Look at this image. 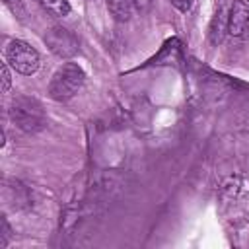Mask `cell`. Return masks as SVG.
Masks as SVG:
<instances>
[{
    "label": "cell",
    "instance_id": "9c48e42d",
    "mask_svg": "<svg viewBox=\"0 0 249 249\" xmlns=\"http://www.w3.org/2000/svg\"><path fill=\"white\" fill-rule=\"evenodd\" d=\"M171 4L179 10V12H189L193 6V0H171Z\"/></svg>",
    "mask_w": 249,
    "mask_h": 249
},
{
    "label": "cell",
    "instance_id": "3957f363",
    "mask_svg": "<svg viewBox=\"0 0 249 249\" xmlns=\"http://www.w3.org/2000/svg\"><path fill=\"white\" fill-rule=\"evenodd\" d=\"M6 62L19 74L31 76L39 68V53L25 41L14 39L6 47Z\"/></svg>",
    "mask_w": 249,
    "mask_h": 249
},
{
    "label": "cell",
    "instance_id": "30bf717a",
    "mask_svg": "<svg viewBox=\"0 0 249 249\" xmlns=\"http://www.w3.org/2000/svg\"><path fill=\"white\" fill-rule=\"evenodd\" d=\"M134 2V6L140 10V12H146L148 8H150V4H152V0H132Z\"/></svg>",
    "mask_w": 249,
    "mask_h": 249
},
{
    "label": "cell",
    "instance_id": "8992f818",
    "mask_svg": "<svg viewBox=\"0 0 249 249\" xmlns=\"http://www.w3.org/2000/svg\"><path fill=\"white\" fill-rule=\"evenodd\" d=\"M132 0H107V10L117 21H128L132 16Z\"/></svg>",
    "mask_w": 249,
    "mask_h": 249
},
{
    "label": "cell",
    "instance_id": "7c38bea8",
    "mask_svg": "<svg viewBox=\"0 0 249 249\" xmlns=\"http://www.w3.org/2000/svg\"><path fill=\"white\" fill-rule=\"evenodd\" d=\"M222 2H224V0H222Z\"/></svg>",
    "mask_w": 249,
    "mask_h": 249
},
{
    "label": "cell",
    "instance_id": "7a4b0ae2",
    "mask_svg": "<svg viewBox=\"0 0 249 249\" xmlns=\"http://www.w3.org/2000/svg\"><path fill=\"white\" fill-rule=\"evenodd\" d=\"M10 117L18 124V128L25 132H37L47 124V115L37 99L18 97L10 107Z\"/></svg>",
    "mask_w": 249,
    "mask_h": 249
},
{
    "label": "cell",
    "instance_id": "52a82bcc",
    "mask_svg": "<svg viewBox=\"0 0 249 249\" xmlns=\"http://www.w3.org/2000/svg\"><path fill=\"white\" fill-rule=\"evenodd\" d=\"M39 4H41L51 16H56V18H64V16H68V12H70L68 0H39Z\"/></svg>",
    "mask_w": 249,
    "mask_h": 249
},
{
    "label": "cell",
    "instance_id": "277c9868",
    "mask_svg": "<svg viewBox=\"0 0 249 249\" xmlns=\"http://www.w3.org/2000/svg\"><path fill=\"white\" fill-rule=\"evenodd\" d=\"M45 43H47V47L51 49V53H54V54L60 56V58H70V56H74V54L80 51V47H78V37H76L70 29L60 27V25L47 29V33H45Z\"/></svg>",
    "mask_w": 249,
    "mask_h": 249
},
{
    "label": "cell",
    "instance_id": "6da1fadb",
    "mask_svg": "<svg viewBox=\"0 0 249 249\" xmlns=\"http://www.w3.org/2000/svg\"><path fill=\"white\" fill-rule=\"evenodd\" d=\"M84 78H86L84 70L78 64L66 62L53 74L51 84H49V95L54 101H66L82 88Z\"/></svg>",
    "mask_w": 249,
    "mask_h": 249
},
{
    "label": "cell",
    "instance_id": "5b68a950",
    "mask_svg": "<svg viewBox=\"0 0 249 249\" xmlns=\"http://www.w3.org/2000/svg\"><path fill=\"white\" fill-rule=\"evenodd\" d=\"M249 31V0H235L228 14V33L243 37Z\"/></svg>",
    "mask_w": 249,
    "mask_h": 249
},
{
    "label": "cell",
    "instance_id": "8fae6325",
    "mask_svg": "<svg viewBox=\"0 0 249 249\" xmlns=\"http://www.w3.org/2000/svg\"><path fill=\"white\" fill-rule=\"evenodd\" d=\"M6 2H10V0H6Z\"/></svg>",
    "mask_w": 249,
    "mask_h": 249
},
{
    "label": "cell",
    "instance_id": "ba28073f",
    "mask_svg": "<svg viewBox=\"0 0 249 249\" xmlns=\"http://www.w3.org/2000/svg\"><path fill=\"white\" fill-rule=\"evenodd\" d=\"M12 86V78H10V70H8V62H2V89L8 91Z\"/></svg>",
    "mask_w": 249,
    "mask_h": 249
}]
</instances>
